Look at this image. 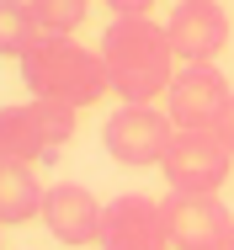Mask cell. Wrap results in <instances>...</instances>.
I'll list each match as a JSON object with an SVG mask.
<instances>
[{
  "mask_svg": "<svg viewBox=\"0 0 234 250\" xmlns=\"http://www.w3.org/2000/svg\"><path fill=\"white\" fill-rule=\"evenodd\" d=\"M229 165H234V154L224 149V139L213 128H176L160 170H165L170 192H218L229 181Z\"/></svg>",
  "mask_w": 234,
  "mask_h": 250,
  "instance_id": "cell-5",
  "label": "cell"
},
{
  "mask_svg": "<svg viewBox=\"0 0 234 250\" xmlns=\"http://www.w3.org/2000/svg\"><path fill=\"white\" fill-rule=\"evenodd\" d=\"M101 250H176L170 224H165V202L123 192L106 202L101 213Z\"/></svg>",
  "mask_w": 234,
  "mask_h": 250,
  "instance_id": "cell-6",
  "label": "cell"
},
{
  "mask_svg": "<svg viewBox=\"0 0 234 250\" xmlns=\"http://www.w3.org/2000/svg\"><path fill=\"white\" fill-rule=\"evenodd\" d=\"M165 32H170L181 64H218V53L229 48L234 21H229V11H224V0H181L170 11Z\"/></svg>",
  "mask_w": 234,
  "mask_h": 250,
  "instance_id": "cell-7",
  "label": "cell"
},
{
  "mask_svg": "<svg viewBox=\"0 0 234 250\" xmlns=\"http://www.w3.org/2000/svg\"><path fill=\"white\" fill-rule=\"evenodd\" d=\"M101 213H106V202H96L91 187H80V181H59V187H48L43 229L59 240V245H69V250L101 245Z\"/></svg>",
  "mask_w": 234,
  "mask_h": 250,
  "instance_id": "cell-10",
  "label": "cell"
},
{
  "mask_svg": "<svg viewBox=\"0 0 234 250\" xmlns=\"http://www.w3.org/2000/svg\"><path fill=\"white\" fill-rule=\"evenodd\" d=\"M27 16L38 21V32H64V38H75L80 21L91 16V0H27Z\"/></svg>",
  "mask_w": 234,
  "mask_h": 250,
  "instance_id": "cell-12",
  "label": "cell"
},
{
  "mask_svg": "<svg viewBox=\"0 0 234 250\" xmlns=\"http://www.w3.org/2000/svg\"><path fill=\"white\" fill-rule=\"evenodd\" d=\"M229 96L234 91H229V80H224L218 64H181L176 85L165 96V112H170L176 128H213L218 112L229 106Z\"/></svg>",
  "mask_w": 234,
  "mask_h": 250,
  "instance_id": "cell-9",
  "label": "cell"
},
{
  "mask_svg": "<svg viewBox=\"0 0 234 250\" xmlns=\"http://www.w3.org/2000/svg\"><path fill=\"white\" fill-rule=\"evenodd\" d=\"M112 5V16H149L154 11V0H106Z\"/></svg>",
  "mask_w": 234,
  "mask_h": 250,
  "instance_id": "cell-15",
  "label": "cell"
},
{
  "mask_svg": "<svg viewBox=\"0 0 234 250\" xmlns=\"http://www.w3.org/2000/svg\"><path fill=\"white\" fill-rule=\"evenodd\" d=\"M165 224H170L176 250H213L234 240V213L218 202V192H170Z\"/></svg>",
  "mask_w": 234,
  "mask_h": 250,
  "instance_id": "cell-8",
  "label": "cell"
},
{
  "mask_svg": "<svg viewBox=\"0 0 234 250\" xmlns=\"http://www.w3.org/2000/svg\"><path fill=\"white\" fill-rule=\"evenodd\" d=\"M213 133H218V139H224V149L234 154V96H229V106L218 112V123H213Z\"/></svg>",
  "mask_w": 234,
  "mask_h": 250,
  "instance_id": "cell-14",
  "label": "cell"
},
{
  "mask_svg": "<svg viewBox=\"0 0 234 250\" xmlns=\"http://www.w3.org/2000/svg\"><path fill=\"white\" fill-rule=\"evenodd\" d=\"M213 250H229V245H213Z\"/></svg>",
  "mask_w": 234,
  "mask_h": 250,
  "instance_id": "cell-16",
  "label": "cell"
},
{
  "mask_svg": "<svg viewBox=\"0 0 234 250\" xmlns=\"http://www.w3.org/2000/svg\"><path fill=\"white\" fill-rule=\"evenodd\" d=\"M170 139H176V123H170V112H160V106H117V112L101 123L106 154H112L117 165H128V170L165 165Z\"/></svg>",
  "mask_w": 234,
  "mask_h": 250,
  "instance_id": "cell-4",
  "label": "cell"
},
{
  "mask_svg": "<svg viewBox=\"0 0 234 250\" xmlns=\"http://www.w3.org/2000/svg\"><path fill=\"white\" fill-rule=\"evenodd\" d=\"M32 38H38V21L27 16V0H0V53L21 59Z\"/></svg>",
  "mask_w": 234,
  "mask_h": 250,
  "instance_id": "cell-13",
  "label": "cell"
},
{
  "mask_svg": "<svg viewBox=\"0 0 234 250\" xmlns=\"http://www.w3.org/2000/svg\"><path fill=\"white\" fill-rule=\"evenodd\" d=\"M43 202H48V187L38 181V165H27V160H5L0 165V218L11 229L43 218Z\"/></svg>",
  "mask_w": 234,
  "mask_h": 250,
  "instance_id": "cell-11",
  "label": "cell"
},
{
  "mask_svg": "<svg viewBox=\"0 0 234 250\" xmlns=\"http://www.w3.org/2000/svg\"><path fill=\"white\" fill-rule=\"evenodd\" d=\"M16 64H21V85H27L32 96L64 101V106H75V112L96 106V101L112 91V85H106V69H101V53L80 48V43L64 38V32H38Z\"/></svg>",
  "mask_w": 234,
  "mask_h": 250,
  "instance_id": "cell-2",
  "label": "cell"
},
{
  "mask_svg": "<svg viewBox=\"0 0 234 250\" xmlns=\"http://www.w3.org/2000/svg\"><path fill=\"white\" fill-rule=\"evenodd\" d=\"M75 139V106L64 101H21V106H5L0 112V154L5 160H27V165H43Z\"/></svg>",
  "mask_w": 234,
  "mask_h": 250,
  "instance_id": "cell-3",
  "label": "cell"
},
{
  "mask_svg": "<svg viewBox=\"0 0 234 250\" xmlns=\"http://www.w3.org/2000/svg\"><path fill=\"white\" fill-rule=\"evenodd\" d=\"M229 250H234V240H229Z\"/></svg>",
  "mask_w": 234,
  "mask_h": 250,
  "instance_id": "cell-17",
  "label": "cell"
},
{
  "mask_svg": "<svg viewBox=\"0 0 234 250\" xmlns=\"http://www.w3.org/2000/svg\"><path fill=\"white\" fill-rule=\"evenodd\" d=\"M101 69L106 85L123 106H154L160 96H170L176 85V43L160 21L149 16H112V27L101 32Z\"/></svg>",
  "mask_w": 234,
  "mask_h": 250,
  "instance_id": "cell-1",
  "label": "cell"
}]
</instances>
